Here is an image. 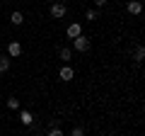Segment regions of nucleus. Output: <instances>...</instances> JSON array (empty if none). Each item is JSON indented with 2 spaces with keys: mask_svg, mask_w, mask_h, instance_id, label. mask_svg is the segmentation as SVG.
<instances>
[{
  "mask_svg": "<svg viewBox=\"0 0 145 136\" xmlns=\"http://www.w3.org/2000/svg\"><path fill=\"white\" fill-rule=\"evenodd\" d=\"M89 37H85V34H78V37L72 39V49H75V51H87L89 49Z\"/></svg>",
  "mask_w": 145,
  "mask_h": 136,
  "instance_id": "1",
  "label": "nucleus"
},
{
  "mask_svg": "<svg viewBox=\"0 0 145 136\" xmlns=\"http://www.w3.org/2000/svg\"><path fill=\"white\" fill-rule=\"evenodd\" d=\"M58 78H61V80H65V83H68V80H72V78H75V68L65 63V66H63L61 71H58Z\"/></svg>",
  "mask_w": 145,
  "mask_h": 136,
  "instance_id": "2",
  "label": "nucleus"
},
{
  "mask_svg": "<svg viewBox=\"0 0 145 136\" xmlns=\"http://www.w3.org/2000/svg\"><path fill=\"white\" fill-rule=\"evenodd\" d=\"M7 56H10V58L22 56V44L20 42H10V44H7Z\"/></svg>",
  "mask_w": 145,
  "mask_h": 136,
  "instance_id": "3",
  "label": "nucleus"
},
{
  "mask_svg": "<svg viewBox=\"0 0 145 136\" xmlns=\"http://www.w3.org/2000/svg\"><path fill=\"white\" fill-rule=\"evenodd\" d=\"M51 17H56V20L65 17V5H63V3H53L51 5Z\"/></svg>",
  "mask_w": 145,
  "mask_h": 136,
  "instance_id": "4",
  "label": "nucleus"
},
{
  "mask_svg": "<svg viewBox=\"0 0 145 136\" xmlns=\"http://www.w3.org/2000/svg\"><path fill=\"white\" fill-rule=\"evenodd\" d=\"M65 34H68V39H75V37H78V34H82V27H80L78 22H72V24H68Z\"/></svg>",
  "mask_w": 145,
  "mask_h": 136,
  "instance_id": "5",
  "label": "nucleus"
},
{
  "mask_svg": "<svg viewBox=\"0 0 145 136\" xmlns=\"http://www.w3.org/2000/svg\"><path fill=\"white\" fill-rule=\"evenodd\" d=\"M126 10H128L131 15H140V12H143V3H140V0H131L128 5H126Z\"/></svg>",
  "mask_w": 145,
  "mask_h": 136,
  "instance_id": "6",
  "label": "nucleus"
},
{
  "mask_svg": "<svg viewBox=\"0 0 145 136\" xmlns=\"http://www.w3.org/2000/svg\"><path fill=\"white\" fill-rule=\"evenodd\" d=\"M10 22H12V24H22V22H24V15H22V12L20 10H15V12H12V15H10Z\"/></svg>",
  "mask_w": 145,
  "mask_h": 136,
  "instance_id": "7",
  "label": "nucleus"
},
{
  "mask_svg": "<svg viewBox=\"0 0 145 136\" xmlns=\"http://www.w3.org/2000/svg\"><path fill=\"white\" fill-rule=\"evenodd\" d=\"M20 121L24 126H29L31 121H34V117H31V112H27V110H22V114H20Z\"/></svg>",
  "mask_w": 145,
  "mask_h": 136,
  "instance_id": "8",
  "label": "nucleus"
},
{
  "mask_svg": "<svg viewBox=\"0 0 145 136\" xmlns=\"http://www.w3.org/2000/svg\"><path fill=\"white\" fill-rule=\"evenodd\" d=\"M10 71V56H0V73Z\"/></svg>",
  "mask_w": 145,
  "mask_h": 136,
  "instance_id": "9",
  "label": "nucleus"
},
{
  "mask_svg": "<svg viewBox=\"0 0 145 136\" xmlns=\"http://www.w3.org/2000/svg\"><path fill=\"white\" fill-rule=\"evenodd\" d=\"M58 56H61V61H70V58H72V51H70V49H68V46H63L61 49V51H58Z\"/></svg>",
  "mask_w": 145,
  "mask_h": 136,
  "instance_id": "10",
  "label": "nucleus"
},
{
  "mask_svg": "<svg viewBox=\"0 0 145 136\" xmlns=\"http://www.w3.org/2000/svg\"><path fill=\"white\" fill-rule=\"evenodd\" d=\"M145 58V49L143 46H135L133 49V61H143Z\"/></svg>",
  "mask_w": 145,
  "mask_h": 136,
  "instance_id": "11",
  "label": "nucleus"
},
{
  "mask_svg": "<svg viewBox=\"0 0 145 136\" xmlns=\"http://www.w3.org/2000/svg\"><path fill=\"white\" fill-rule=\"evenodd\" d=\"M97 17H99V12H97V10H92V7H89V10L85 12V20H87V22H94Z\"/></svg>",
  "mask_w": 145,
  "mask_h": 136,
  "instance_id": "12",
  "label": "nucleus"
},
{
  "mask_svg": "<svg viewBox=\"0 0 145 136\" xmlns=\"http://www.w3.org/2000/svg\"><path fill=\"white\" fill-rule=\"evenodd\" d=\"M7 107H10V110H20V100L10 97V100H7Z\"/></svg>",
  "mask_w": 145,
  "mask_h": 136,
  "instance_id": "13",
  "label": "nucleus"
},
{
  "mask_svg": "<svg viewBox=\"0 0 145 136\" xmlns=\"http://www.w3.org/2000/svg\"><path fill=\"white\" fill-rule=\"evenodd\" d=\"M48 136H63V131L58 129V126H51V129H48Z\"/></svg>",
  "mask_w": 145,
  "mask_h": 136,
  "instance_id": "14",
  "label": "nucleus"
},
{
  "mask_svg": "<svg viewBox=\"0 0 145 136\" xmlns=\"http://www.w3.org/2000/svg\"><path fill=\"white\" fill-rule=\"evenodd\" d=\"M82 134H85V131L80 129V126H75V129H72V136H82Z\"/></svg>",
  "mask_w": 145,
  "mask_h": 136,
  "instance_id": "15",
  "label": "nucleus"
},
{
  "mask_svg": "<svg viewBox=\"0 0 145 136\" xmlns=\"http://www.w3.org/2000/svg\"><path fill=\"white\" fill-rule=\"evenodd\" d=\"M92 3H94L97 7H104V5H106V0H92Z\"/></svg>",
  "mask_w": 145,
  "mask_h": 136,
  "instance_id": "16",
  "label": "nucleus"
},
{
  "mask_svg": "<svg viewBox=\"0 0 145 136\" xmlns=\"http://www.w3.org/2000/svg\"><path fill=\"white\" fill-rule=\"evenodd\" d=\"M0 49H3V44H0Z\"/></svg>",
  "mask_w": 145,
  "mask_h": 136,
  "instance_id": "17",
  "label": "nucleus"
}]
</instances>
